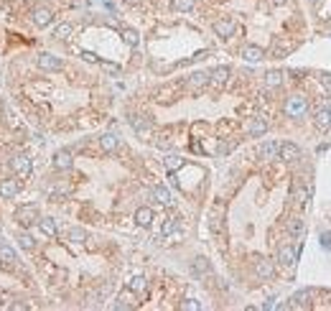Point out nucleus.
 <instances>
[{
    "label": "nucleus",
    "instance_id": "5",
    "mask_svg": "<svg viewBox=\"0 0 331 311\" xmlns=\"http://www.w3.org/2000/svg\"><path fill=\"white\" fill-rule=\"evenodd\" d=\"M39 66L43 72H61L64 69V61L59 59V57H54V54H49V51H43V54H39Z\"/></svg>",
    "mask_w": 331,
    "mask_h": 311
},
{
    "label": "nucleus",
    "instance_id": "22",
    "mask_svg": "<svg viewBox=\"0 0 331 311\" xmlns=\"http://www.w3.org/2000/svg\"><path fill=\"white\" fill-rule=\"evenodd\" d=\"M16 260H18V258H16V250L3 240V242H0V263H3V265H13Z\"/></svg>",
    "mask_w": 331,
    "mask_h": 311
},
{
    "label": "nucleus",
    "instance_id": "4",
    "mask_svg": "<svg viewBox=\"0 0 331 311\" xmlns=\"http://www.w3.org/2000/svg\"><path fill=\"white\" fill-rule=\"evenodd\" d=\"M275 260L283 265V268H293L295 260H298V250H295L293 245H280V248H278V255H275Z\"/></svg>",
    "mask_w": 331,
    "mask_h": 311
},
{
    "label": "nucleus",
    "instance_id": "29",
    "mask_svg": "<svg viewBox=\"0 0 331 311\" xmlns=\"http://www.w3.org/2000/svg\"><path fill=\"white\" fill-rule=\"evenodd\" d=\"M191 271H194V275H207V273L212 271V268H209V260H207V258H194Z\"/></svg>",
    "mask_w": 331,
    "mask_h": 311
},
{
    "label": "nucleus",
    "instance_id": "39",
    "mask_svg": "<svg viewBox=\"0 0 331 311\" xmlns=\"http://www.w3.org/2000/svg\"><path fill=\"white\" fill-rule=\"evenodd\" d=\"M102 66H105L107 72H112V74H120V66L117 64H105V61H102Z\"/></svg>",
    "mask_w": 331,
    "mask_h": 311
},
{
    "label": "nucleus",
    "instance_id": "15",
    "mask_svg": "<svg viewBox=\"0 0 331 311\" xmlns=\"http://www.w3.org/2000/svg\"><path fill=\"white\" fill-rule=\"evenodd\" d=\"M189 90H194V92H199V90H204V87L209 84V72H194L191 77H189Z\"/></svg>",
    "mask_w": 331,
    "mask_h": 311
},
{
    "label": "nucleus",
    "instance_id": "11",
    "mask_svg": "<svg viewBox=\"0 0 331 311\" xmlns=\"http://www.w3.org/2000/svg\"><path fill=\"white\" fill-rule=\"evenodd\" d=\"M247 133H250V138H262V136L268 133V120L260 117V115L253 117V120L247 123Z\"/></svg>",
    "mask_w": 331,
    "mask_h": 311
},
{
    "label": "nucleus",
    "instance_id": "10",
    "mask_svg": "<svg viewBox=\"0 0 331 311\" xmlns=\"http://www.w3.org/2000/svg\"><path fill=\"white\" fill-rule=\"evenodd\" d=\"M280 158L288 161V163H295V161L301 158V148L295 146V143L285 140V143H280Z\"/></svg>",
    "mask_w": 331,
    "mask_h": 311
},
{
    "label": "nucleus",
    "instance_id": "27",
    "mask_svg": "<svg viewBox=\"0 0 331 311\" xmlns=\"http://www.w3.org/2000/svg\"><path fill=\"white\" fill-rule=\"evenodd\" d=\"M163 166H166L168 171H178L181 166H184V158H181L178 153H168L166 158H163Z\"/></svg>",
    "mask_w": 331,
    "mask_h": 311
},
{
    "label": "nucleus",
    "instance_id": "12",
    "mask_svg": "<svg viewBox=\"0 0 331 311\" xmlns=\"http://www.w3.org/2000/svg\"><path fill=\"white\" fill-rule=\"evenodd\" d=\"M74 166V158H72V151H59L54 156V169L56 171H69Z\"/></svg>",
    "mask_w": 331,
    "mask_h": 311
},
{
    "label": "nucleus",
    "instance_id": "41",
    "mask_svg": "<svg viewBox=\"0 0 331 311\" xmlns=\"http://www.w3.org/2000/svg\"><path fill=\"white\" fill-rule=\"evenodd\" d=\"M270 3H273V5H285L288 0H270Z\"/></svg>",
    "mask_w": 331,
    "mask_h": 311
},
{
    "label": "nucleus",
    "instance_id": "28",
    "mask_svg": "<svg viewBox=\"0 0 331 311\" xmlns=\"http://www.w3.org/2000/svg\"><path fill=\"white\" fill-rule=\"evenodd\" d=\"M66 240L74 242V245H82V242L87 240V230H82V227H72L69 232H66Z\"/></svg>",
    "mask_w": 331,
    "mask_h": 311
},
{
    "label": "nucleus",
    "instance_id": "25",
    "mask_svg": "<svg viewBox=\"0 0 331 311\" xmlns=\"http://www.w3.org/2000/svg\"><path fill=\"white\" fill-rule=\"evenodd\" d=\"M280 84H283V72L270 69V72L265 74V87H268V90H278Z\"/></svg>",
    "mask_w": 331,
    "mask_h": 311
},
{
    "label": "nucleus",
    "instance_id": "7",
    "mask_svg": "<svg viewBox=\"0 0 331 311\" xmlns=\"http://www.w3.org/2000/svg\"><path fill=\"white\" fill-rule=\"evenodd\" d=\"M10 169H13L18 176H28L31 169H33V161L26 153H18V156H13V161H10Z\"/></svg>",
    "mask_w": 331,
    "mask_h": 311
},
{
    "label": "nucleus",
    "instance_id": "8",
    "mask_svg": "<svg viewBox=\"0 0 331 311\" xmlns=\"http://www.w3.org/2000/svg\"><path fill=\"white\" fill-rule=\"evenodd\" d=\"M257 156H260L262 161L280 158V143H275V140H265V143H260V148H257Z\"/></svg>",
    "mask_w": 331,
    "mask_h": 311
},
{
    "label": "nucleus",
    "instance_id": "35",
    "mask_svg": "<svg viewBox=\"0 0 331 311\" xmlns=\"http://www.w3.org/2000/svg\"><path fill=\"white\" fill-rule=\"evenodd\" d=\"M145 286H148V283H145L143 275H135V278L130 281V286H128V288H130L133 293H143V291H145Z\"/></svg>",
    "mask_w": 331,
    "mask_h": 311
},
{
    "label": "nucleus",
    "instance_id": "1",
    "mask_svg": "<svg viewBox=\"0 0 331 311\" xmlns=\"http://www.w3.org/2000/svg\"><path fill=\"white\" fill-rule=\"evenodd\" d=\"M283 110H285V115H288V117L301 120V117L308 115V97H303V95H291L288 99H285Z\"/></svg>",
    "mask_w": 331,
    "mask_h": 311
},
{
    "label": "nucleus",
    "instance_id": "42",
    "mask_svg": "<svg viewBox=\"0 0 331 311\" xmlns=\"http://www.w3.org/2000/svg\"><path fill=\"white\" fill-rule=\"evenodd\" d=\"M0 242H3V240H0Z\"/></svg>",
    "mask_w": 331,
    "mask_h": 311
},
{
    "label": "nucleus",
    "instance_id": "21",
    "mask_svg": "<svg viewBox=\"0 0 331 311\" xmlns=\"http://www.w3.org/2000/svg\"><path fill=\"white\" fill-rule=\"evenodd\" d=\"M99 146H102V151L112 153V151H117V146H120V138L115 136V133H105V136L99 138Z\"/></svg>",
    "mask_w": 331,
    "mask_h": 311
},
{
    "label": "nucleus",
    "instance_id": "19",
    "mask_svg": "<svg viewBox=\"0 0 331 311\" xmlns=\"http://www.w3.org/2000/svg\"><path fill=\"white\" fill-rule=\"evenodd\" d=\"M227 79H230V66H214V69L209 72L212 84H224Z\"/></svg>",
    "mask_w": 331,
    "mask_h": 311
},
{
    "label": "nucleus",
    "instance_id": "26",
    "mask_svg": "<svg viewBox=\"0 0 331 311\" xmlns=\"http://www.w3.org/2000/svg\"><path fill=\"white\" fill-rule=\"evenodd\" d=\"M288 235L295 237V240L303 235V219H301V217H291V219H288Z\"/></svg>",
    "mask_w": 331,
    "mask_h": 311
},
{
    "label": "nucleus",
    "instance_id": "30",
    "mask_svg": "<svg viewBox=\"0 0 331 311\" xmlns=\"http://www.w3.org/2000/svg\"><path fill=\"white\" fill-rule=\"evenodd\" d=\"M194 5H196V0H171V8L178 13H191Z\"/></svg>",
    "mask_w": 331,
    "mask_h": 311
},
{
    "label": "nucleus",
    "instance_id": "37",
    "mask_svg": "<svg viewBox=\"0 0 331 311\" xmlns=\"http://www.w3.org/2000/svg\"><path fill=\"white\" fill-rule=\"evenodd\" d=\"M181 309H184V311H199L201 304L196 301V298H186V301H181Z\"/></svg>",
    "mask_w": 331,
    "mask_h": 311
},
{
    "label": "nucleus",
    "instance_id": "9",
    "mask_svg": "<svg viewBox=\"0 0 331 311\" xmlns=\"http://www.w3.org/2000/svg\"><path fill=\"white\" fill-rule=\"evenodd\" d=\"M214 33L219 39H232V33H234V20L232 18H219V20H214Z\"/></svg>",
    "mask_w": 331,
    "mask_h": 311
},
{
    "label": "nucleus",
    "instance_id": "32",
    "mask_svg": "<svg viewBox=\"0 0 331 311\" xmlns=\"http://www.w3.org/2000/svg\"><path fill=\"white\" fill-rule=\"evenodd\" d=\"M72 33H74V26H72V23H59V26H56V31H54V39L66 41Z\"/></svg>",
    "mask_w": 331,
    "mask_h": 311
},
{
    "label": "nucleus",
    "instance_id": "31",
    "mask_svg": "<svg viewBox=\"0 0 331 311\" xmlns=\"http://www.w3.org/2000/svg\"><path fill=\"white\" fill-rule=\"evenodd\" d=\"M115 309H120V311H125V309H133V291L128 288V291H122L120 293V298L115 301Z\"/></svg>",
    "mask_w": 331,
    "mask_h": 311
},
{
    "label": "nucleus",
    "instance_id": "6",
    "mask_svg": "<svg viewBox=\"0 0 331 311\" xmlns=\"http://www.w3.org/2000/svg\"><path fill=\"white\" fill-rule=\"evenodd\" d=\"M255 273H257L260 281H270L273 275H275V265H273V260L257 255V258H255Z\"/></svg>",
    "mask_w": 331,
    "mask_h": 311
},
{
    "label": "nucleus",
    "instance_id": "16",
    "mask_svg": "<svg viewBox=\"0 0 331 311\" xmlns=\"http://www.w3.org/2000/svg\"><path fill=\"white\" fill-rule=\"evenodd\" d=\"M18 192H20L18 181H13V179H3V181H0V199H13V196H18Z\"/></svg>",
    "mask_w": 331,
    "mask_h": 311
},
{
    "label": "nucleus",
    "instance_id": "3",
    "mask_svg": "<svg viewBox=\"0 0 331 311\" xmlns=\"http://www.w3.org/2000/svg\"><path fill=\"white\" fill-rule=\"evenodd\" d=\"M31 18H33V26H36V28H49L54 23V10L49 5H36Z\"/></svg>",
    "mask_w": 331,
    "mask_h": 311
},
{
    "label": "nucleus",
    "instance_id": "18",
    "mask_svg": "<svg viewBox=\"0 0 331 311\" xmlns=\"http://www.w3.org/2000/svg\"><path fill=\"white\" fill-rule=\"evenodd\" d=\"M242 59L250 61V64H255L260 59H265V51H262L260 46H255V43H247V46L242 49Z\"/></svg>",
    "mask_w": 331,
    "mask_h": 311
},
{
    "label": "nucleus",
    "instance_id": "40",
    "mask_svg": "<svg viewBox=\"0 0 331 311\" xmlns=\"http://www.w3.org/2000/svg\"><path fill=\"white\" fill-rule=\"evenodd\" d=\"M82 57H84L87 61H97V57H95V54H89V51H87V54H82Z\"/></svg>",
    "mask_w": 331,
    "mask_h": 311
},
{
    "label": "nucleus",
    "instance_id": "20",
    "mask_svg": "<svg viewBox=\"0 0 331 311\" xmlns=\"http://www.w3.org/2000/svg\"><path fill=\"white\" fill-rule=\"evenodd\" d=\"M130 125H133V130H135V133L145 136V133L151 130V120H148L145 115H133V117H130Z\"/></svg>",
    "mask_w": 331,
    "mask_h": 311
},
{
    "label": "nucleus",
    "instance_id": "24",
    "mask_svg": "<svg viewBox=\"0 0 331 311\" xmlns=\"http://www.w3.org/2000/svg\"><path fill=\"white\" fill-rule=\"evenodd\" d=\"M151 196L153 199H158V202H161V204H174V199H171V192H168V189L166 186H153L151 189Z\"/></svg>",
    "mask_w": 331,
    "mask_h": 311
},
{
    "label": "nucleus",
    "instance_id": "33",
    "mask_svg": "<svg viewBox=\"0 0 331 311\" xmlns=\"http://www.w3.org/2000/svg\"><path fill=\"white\" fill-rule=\"evenodd\" d=\"M122 41L128 43V46H138L140 36H138V31H135V28H122Z\"/></svg>",
    "mask_w": 331,
    "mask_h": 311
},
{
    "label": "nucleus",
    "instance_id": "34",
    "mask_svg": "<svg viewBox=\"0 0 331 311\" xmlns=\"http://www.w3.org/2000/svg\"><path fill=\"white\" fill-rule=\"evenodd\" d=\"M16 240H18V245L23 248V250H33V248H36V240L31 237V232H18Z\"/></svg>",
    "mask_w": 331,
    "mask_h": 311
},
{
    "label": "nucleus",
    "instance_id": "2",
    "mask_svg": "<svg viewBox=\"0 0 331 311\" xmlns=\"http://www.w3.org/2000/svg\"><path fill=\"white\" fill-rule=\"evenodd\" d=\"M39 207L36 204H26V207H18L16 209V222L20 227H33V225H39Z\"/></svg>",
    "mask_w": 331,
    "mask_h": 311
},
{
    "label": "nucleus",
    "instance_id": "17",
    "mask_svg": "<svg viewBox=\"0 0 331 311\" xmlns=\"http://www.w3.org/2000/svg\"><path fill=\"white\" fill-rule=\"evenodd\" d=\"M313 123H316V128H321V130L331 128V107H329V105H324V107H318V110H316Z\"/></svg>",
    "mask_w": 331,
    "mask_h": 311
},
{
    "label": "nucleus",
    "instance_id": "13",
    "mask_svg": "<svg viewBox=\"0 0 331 311\" xmlns=\"http://www.w3.org/2000/svg\"><path fill=\"white\" fill-rule=\"evenodd\" d=\"M308 298H311V291H308V288H303V291H295V293L291 296L288 309H311Z\"/></svg>",
    "mask_w": 331,
    "mask_h": 311
},
{
    "label": "nucleus",
    "instance_id": "36",
    "mask_svg": "<svg viewBox=\"0 0 331 311\" xmlns=\"http://www.w3.org/2000/svg\"><path fill=\"white\" fill-rule=\"evenodd\" d=\"M178 230V219H166L163 222V227H161V235L168 237V235H174V232Z\"/></svg>",
    "mask_w": 331,
    "mask_h": 311
},
{
    "label": "nucleus",
    "instance_id": "23",
    "mask_svg": "<svg viewBox=\"0 0 331 311\" xmlns=\"http://www.w3.org/2000/svg\"><path fill=\"white\" fill-rule=\"evenodd\" d=\"M39 227H41V232L46 237H56V232H59V230H56V219L54 217H41L39 219Z\"/></svg>",
    "mask_w": 331,
    "mask_h": 311
},
{
    "label": "nucleus",
    "instance_id": "38",
    "mask_svg": "<svg viewBox=\"0 0 331 311\" xmlns=\"http://www.w3.org/2000/svg\"><path fill=\"white\" fill-rule=\"evenodd\" d=\"M318 82H321V84H324V87H326V90H329V92H331V74H329V72H324V74H321V77H318Z\"/></svg>",
    "mask_w": 331,
    "mask_h": 311
},
{
    "label": "nucleus",
    "instance_id": "14",
    "mask_svg": "<svg viewBox=\"0 0 331 311\" xmlns=\"http://www.w3.org/2000/svg\"><path fill=\"white\" fill-rule=\"evenodd\" d=\"M153 209L151 207H138L135 209V225L138 227H151L153 225Z\"/></svg>",
    "mask_w": 331,
    "mask_h": 311
}]
</instances>
